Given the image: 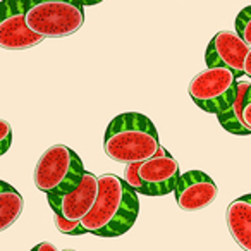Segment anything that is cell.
<instances>
[{
    "label": "cell",
    "instance_id": "obj_1",
    "mask_svg": "<svg viewBox=\"0 0 251 251\" xmlns=\"http://www.w3.org/2000/svg\"><path fill=\"white\" fill-rule=\"evenodd\" d=\"M138 215L136 193L115 174H103L98 177L97 201L81 219V227L95 236L119 237L134 226Z\"/></svg>",
    "mask_w": 251,
    "mask_h": 251
},
{
    "label": "cell",
    "instance_id": "obj_2",
    "mask_svg": "<svg viewBox=\"0 0 251 251\" xmlns=\"http://www.w3.org/2000/svg\"><path fill=\"white\" fill-rule=\"evenodd\" d=\"M160 148L155 124L140 112H126L114 117L103 136V150L117 164H141Z\"/></svg>",
    "mask_w": 251,
    "mask_h": 251
},
{
    "label": "cell",
    "instance_id": "obj_3",
    "mask_svg": "<svg viewBox=\"0 0 251 251\" xmlns=\"http://www.w3.org/2000/svg\"><path fill=\"white\" fill-rule=\"evenodd\" d=\"M26 26L42 38H66L84 23L76 0H26Z\"/></svg>",
    "mask_w": 251,
    "mask_h": 251
},
{
    "label": "cell",
    "instance_id": "obj_4",
    "mask_svg": "<svg viewBox=\"0 0 251 251\" xmlns=\"http://www.w3.org/2000/svg\"><path fill=\"white\" fill-rule=\"evenodd\" d=\"M84 165L79 155L66 145H53L35 167V186L45 195H64L79 184Z\"/></svg>",
    "mask_w": 251,
    "mask_h": 251
},
{
    "label": "cell",
    "instance_id": "obj_5",
    "mask_svg": "<svg viewBox=\"0 0 251 251\" xmlns=\"http://www.w3.org/2000/svg\"><path fill=\"white\" fill-rule=\"evenodd\" d=\"M236 74L226 67H208L189 83V97L203 112L222 115L229 108L236 91Z\"/></svg>",
    "mask_w": 251,
    "mask_h": 251
},
{
    "label": "cell",
    "instance_id": "obj_6",
    "mask_svg": "<svg viewBox=\"0 0 251 251\" xmlns=\"http://www.w3.org/2000/svg\"><path fill=\"white\" fill-rule=\"evenodd\" d=\"M208 67H226L239 76H251V47L246 45L234 31H219L205 52Z\"/></svg>",
    "mask_w": 251,
    "mask_h": 251
},
{
    "label": "cell",
    "instance_id": "obj_7",
    "mask_svg": "<svg viewBox=\"0 0 251 251\" xmlns=\"http://www.w3.org/2000/svg\"><path fill=\"white\" fill-rule=\"evenodd\" d=\"M25 18L26 0L0 2V49L18 52L36 47L45 40L29 31Z\"/></svg>",
    "mask_w": 251,
    "mask_h": 251
},
{
    "label": "cell",
    "instance_id": "obj_8",
    "mask_svg": "<svg viewBox=\"0 0 251 251\" xmlns=\"http://www.w3.org/2000/svg\"><path fill=\"white\" fill-rule=\"evenodd\" d=\"M179 176L177 160L162 147L153 157L141 162L138 167V177L143 184L145 196H165L172 193Z\"/></svg>",
    "mask_w": 251,
    "mask_h": 251
},
{
    "label": "cell",
    "instance_id": "obj_9",
    "mask_svg": "<svg viewBox=\"0 0 251 251\" xmlns=\"http://www.w3.org/2000/svg\"><path fill=\"white\" fill-rule=\"evenodd\" d=\"M98 195V177L84 171L79 184L64 195H47L50 208L62 219L81 222L84 215L93 208Z\"/></svg>",
    "mask_w": 251,
    "mask_h": 251
},
{
    "label": "cell",
    "instance_id": "obj_10",
    "mask_svg": "<svg viewBox=\"0 0 251 251\" xmlns=\"http://www.w3.org/2000/svg\"><path fill=\"white\" fill-rule=\"evenodd\" d=\"M177 206L184 212H200L215 201L219 195L215 181L201 171H188L179 176L174 188Z\"/></svg>",
    "mask_w": 251,
    "mask_h": 251
},
{
    "label": "cell",
    "instance_id": "obj_11",
    "mask_svg": "<svg viewBox=\"0 0 251 251\" xmlns=\"http://www.w3.org/2000/svg\"><path fill=\"white\" fill-rule=\"evenodd\" d=\"M224 129L236 136L251 134V83L248 79H236V91L229 108L219 115Z\"/></svg>",
    "mask_w": 251,
    "mask_h": 251
},
{
    "label": "cell",
    "instance_id": "obj_12",
    "mask_svg": "<svg viewBox=\"0 0 251 251\" xmlns=\"http://www.w3.org/2000/svg\"><path fill=\"white\" fill-rule=\"evenodd\" d=\"M229 232L243 251H251V195L234 200L226 212Z\"/></svg>",
    "mask_w": 251,
    "mask_h": 251
},
{
    "label": "cell",
    "instance_id": "obj_13",
    "mask_svg": "<svg viewBox=\"0 0 251 251\" xmlns=\"http://www.w3.org/2000/svg\"><path fill=\"white\" fill-rule=\"evenodd\" d=\"M25 208L23 195L9 182L0 179V232H4L21 217Z\"/></svg>",
    "mask_w": 251,
    "mask_h": 251
},
{
    "label": "cell",
    "instance_id": "obj_14",
    "mask_svg": "<svg viewBox=\"0 0 251 251\" xmlns=\"http://www.w3.org/2000/svg\"><path fill=\"white\" fill-rule=\"evenodd\" d=\"M236 33L246 45L251 47V7H244L236 18Z\"/></svg>",
    "mask_w": 251,
    "mask_h": 251
},
{
    "label": "cell",
    "instance_id": "obj_15",
    "mask_svg": "<svg viewBox=\"0 0 251 251\" xmlns=\"http://www.w3.org/2000/svg\"><path fill=\"white\" fill-rule=\"evenodd\" d=\"M53 222H55L59 232L67 234V236H83V234H86V230L81 227V222H71V220L62 219L59 213H53Z\"/></svg>",
    "mask_w": 251,
    "mask_h": 251
},
{
    "label": "cell",
    "instance_id": "obj_16",
    "mask_svg": "<svg viewBox=\"0 0 251 251\" xmlns=\"http://www.w3.org/2000/svg\"><path fill=\"white\" fill-rule=\"evenodd\" d=\"M138 167H140V164H129L126 165L124 169V179L122 181L126 182V184L129 186L131 189H133L136 195H143L145 189H143V184H141L140 177H138Z\"/></svg>",
    "mask_w": 251,
    "mask_h": 251
},
{
    "label": "cell",
    "instance_id": "obj_17",
    "mask_svg": "<svg viewBox=\"0 0 251 251\" xmlns=\"http://www.w3.org/2000/svg\"><path fill=\"white\" fill-rule=\"evenodd\" d=\"M12 145V127L7 121L0 119V157L9 151Z\"/></svg>",
    "mask_w": 251,
    "mask_h": 251
},
{
    "label": "cell",
    "instance_id": "obj_18",
    "mask_svg": "<svg viewBox=\"0 0 251 251\" xmlns=\"http://www.w3.org/2000/svg\"><path fill=\"white\" fill-rule=\"evenodd\" d=\"M31 251H59L55 248V244L49 243V241H43V243H38L35 248H31Z\"/></svg>",
    "mask_w": 251,
    "mask_h": 251
},
{
    "label": "cell",
    "instance_id": "obj_19",
    "mask_svg": "<svg viewBox=\"0 0 251 251\" xmlns=\"http://www.w3.org/2000/svg\"><path fill=\"white\" fill-rule=\"evenodd\" d=\"M77 4L79 5H97V4H100V2H103V0H76Z\"/></svg>",
    "mask_w": 251,
    "mask_h": 251
},
{
    "label": "cell",
    "instance_id": "obj_20",
    "mask_svg": "<svg viewBox=\"0 0 251 251\" xmlns=\"http://www.w3.org/2000/svg\"><path fill=\"white\" fill-rule=\"evenodd\" d=\"M62 251H76V250H62Z\"/></svg>",
    "mask_w": 251,
    "mask_h": 251
}]
</instances>
